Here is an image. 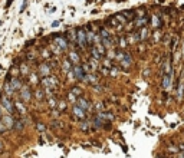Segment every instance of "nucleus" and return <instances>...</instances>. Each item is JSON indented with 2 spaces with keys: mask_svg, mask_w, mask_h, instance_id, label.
<instances>
[{
  "mask_svg": "<svg viewBox=\"0 0 184 158\" xmlns=\"http://www.w3.org/2000/svg\"><path fill=\"white\" fill-rule=\"evenodd\" d=\"M76 43L79 45V48H85L86 45H88V40H86V33L83 29H78L76 32Z\"/></svg>",
  "mask_w": 184,
  "mask_h": 158,
  "instance_id": "f257e3e1",
  "label": "nucleus"
},
{
  "mask_svg": "<svg viewBox=\"0 0 184 158\" xmlns=\"http://www.w3.org/2000/svg\"><path fill=\"white\" fill-rule=\"evenodd\" d=\"M2 105H3V108L9 112V115H12L13 114V112H14V106H13V104H12V101L9 99V98H3L2 99Z\"/></svg>",
  "mask_w": 184,
  "mask_h": 158,
  "instance_id": "f03ea898",
  "label": "nucleus"
},
{
  "mask_svg": "<svg viewBox=\"0 0 184 158\" xmlns=\"http://www.w3.org/2000/svg\"><path fill=\"white\" fill-rule=\"evenodd\" d=\"M72 72L75 73V78H76V79L83 81V78H85V72H83V69H82V65H75V66L72 68Z\"/></svg>",
  "mask_w": 184,
  "mask_h": 158,
  "instance_id": "7ed1b4c3",
  "label": "nucleus"
},
{
  "mask_svg": "<svg viewBox=\"0 0 184 158\" xmlns=\"http://www.w3.org/2000/svg\"><path fill=\"white\" fill-rule=\"evenodd\" d=\"M20 95H22V99L25 101V102H29L30 98H32V94H30V89L28 86H23L20 89Z\"/></svg>",
  "mask_w": 184,
  "mask_h": 158,
  "instance_id": "20e7f679",
  "label": "nucleus"
},
{
  "mask_svg": "<svg viewBox=\"0 0 184 158\" xmlns=\"http://www.w3.org/2000/svg\"><path fill=\"white\" fill-rule=\"evenodd\" d=\"M68 39H66V36H58L56 37V46H59L62 50H65L66 48H68Z\"/></svg>",
  "mask_w": 184,
  "mask_h": 158,
  "instance_id": "39448f33",
  "label": "nucleus"
},
{
  "mask_svg": "<svg viewBox=\"0 0 184 158\" xmlns=\"http://www.w3.org/2000/svg\"><path fill=\"white\" fill-rule=\"evenodd\" d=\"M161 66H163V72H164L166 75H170V73H171V59H170V58H166Z\"/></svg>",
  "mask_w": 184,
  "mask_h": 158,
  "instance_id": "423d86ee",
  "label": "nucleus"
},
{
  "mask_svg": "<svg viewBox=\"0 0 184 158\" xmlns=\"http://www.w3.org/2000/svg\"><path fill=\"white\" fill-rule=\"evenodd\" d=\"M137 36H138V42H144L148 37V29L147 28H141L140 32H137Z\"/></svg>",
  "mask_w": 184,
  "mask_h": 158,
  "instance_id": "0eeeda50",
  "label": "nucleus"
},
{
  "mask_svg": "<svg viewBox=\"0 0 184 158\" xmlns=\"http://www.w3.org/2000/svg\"><path fill=\"white\" fill-rule=\"evenodd\" d=\"M72 112H74V115H75L76 118H79V119H83V118H85V109H82V108H79V106H74Z\"/></svg>",
  "mask_w": 184,
  "mask_h": 158,
  "instance_id": "6e6552de",
  "label": "nucleus"
},
{
  "mask_svg": "<svg viewBox=\"0 0 184 158\" xmlns=\"http://www.w3.org/2000/svg\"><path fill=\"white\" fill-rule=\"evenodd\" d=\"M147 23H148V16H145V17H140V19H137V22H135V28L138 29V28H145L147 26Z\"/></svg>",
  "mask_w": 184,
  "mask_h": 158,
  "instance_id": "1a4fd4ad",
  "label": "nucleus"
},
{
  "mask_svg": "<svg viewBox=\"0 0 184 158\" xmlns=\"http://www.w3.org/2000/svg\"><path fill=\"white\" fill-rule=\"evenodd\" d=\"M69 62L74 63V65H79V62H81L79 55L76 52H71V53H69Z\"/></svg>",
  "mask_w": 184,
  "mask_h": 158,
  "instance_id": "9d476101",
  "label": "nucleus"
},
{
  "mask_svg": "<svg viewBox=\"0 0 184 158\" xmlns=\"http://www.w3.org/2000/svg\"><path fill=\"white\" fill-rule=\"evenodd\" d=\"M161 85H163L164 89H170V85H171V76H170V75H164V76H163V81H161Z\"/></svg>",
  "mask_w": 184,
  "mask_h": 158,
  "instance_id": "9b49d317",
  "label": "nucleus"
},
{
  "mask_svg": "<svg viewBox=\"0 0 184 158\" xmlns=\"http://www.w3.org/2000/svg\"><path fill=\"white\" fill-rule=\"evenodd\" d=\"M9 83H10V86L13 88V91H14V89H22V83H20V81H19L17 78H12V79L9 81Z\"/></svg>",
  "mask_w": 184,
  "mask_h": 158,
  "instance_id": "f8f14e48",
  "label": "nucleus"
},
{
  "mask_svg": "<svg viewBox=\"0 0 184 158\" xmlns=\"http://www.w3.org/2000/svg\"><path fill=\"white\" fill-rule=\"evenodd\" d=\"M121 60H122V65H124L125 68L132 63V59H131V55H129V53H124V58H122Z\"/></svg>",
  "mask_w": 184,
  "mask_h": 158,
  "instance_id": "ddd939ff",
  "label": "nucleus"
},
{
  "mask_svg": "<svg viewBox=\"0 0 184 158\" xmlns=\"http://www.w3.org/2000/svg\"><path fill=\"white\" fill-rule=\"evenodd\" d=\"M3 122H5V127H6V128H12V127H13V124H14V121H13L12 115L5 117V118H3Z\"/></svg>",
  "mask_w": 184,
  "mask_h": 158,
  "instance_id": "4468645a",
  "label": "nucleus"
},
{
  "mask_svg": "<svg viewBox=\"0 0 184 158\" xmlns=\"http://www.w3.org/2000/svg\"><path fill=\"white\" fill-rule=\"evenodd\" d=\"M122 14L125 16L127 22H132V20H135V12H132V10H129V12H122Z\"/></svg>",
  "mask_w": 184,
  "mask_h": 158,
  "instance_id": "2eb2a0df",
  "label": "nucleus"
},
{
  "mask_svg": "<svg viewBox=\"0 0 184 158\" xmlns=\"http://www.w3.org/2000/svg\"><path fill=\"white\" fill-rule=\"evenodd\" d=\"M49 72H51L49 65H42V66H40V75H42L43 78H46V75H48Z\"/></svg>",
  "mask_w": 184,
  "mask_h": 158,
  "instance_id": "dca6fc26",
  "label": "nucleus"
},
{
  "mask_svg": "<svg viewBox=\"0 0 184 158\" xmlns=\"http://www.w3.org/2000/svg\"><path fill=\"white\" fill-rule=\"evenodd\" d=\"M78 106L82 108V109H88L89 105H88V101L83 99V98H78Z\"/></svg>",
  "mask_w": 184,
  "mask_h": 158,
  "instance_id": "f3484780",
  "label": "nucleus"
},
{
  "mask_svg": "<svg viewBox=\"0 0 184 158\" xmlns=\"http://www.w3.org/2000/svg\"><path fill=\"white\" fill-rule=\"evenodd\" d=\"M91 55H92V58H94L95 60H99V59H101V55L98 53V50H97L95 46H91Z\"/></svg>",
  "mask_w": 184,
  "mask_h": 158,
  "instance_id": "a211bd4d",
  "label": "nucleus"
},
{
  "mask_svg": "<svg viewBox=\"0 0 184 158\" xmlns=\"http://www.w3.org/2000/svg\"><path fill=\"white\" fill-rule=\"evenodd\" d=\"M151 23H152V26H154L155 29H158L161 25H163V22L158 19V16H152V22H151Z\"/></svg>",
  "mask_w": 184,
  "mask_h": 158,
  "instance_id": "6ab92c4d",
  "label": "nucleus"
},
{
  "mask_svg": "<svg viewBox=\"0 0 184 158\" xmlns=\"http://www.w3.org/2000/svg\"><path fill=\"white\" fill-rule=\"evenodd\" d=\"M101 45H104V48L106 49V48H111L112 46V40H111V37H106V39H102V42H101Z\"/></svg>",
  "mask_w": 184,
  "mask_h": 158,
  "instance_id": "aec40b11",
  "label": "nucleus"
},
{
  "mask_svg": "<svg viewBox=\"0 0 184 158\" xmlns=\"http://www.w3.org/2000/svg\"><path fill=\"white\" fill-rule=\"evenodd\" d=\"M71 69H72V63L69 62V59H66V60L63 62V71H65V72H69Z\"/></svg>",
  "mask_w": 184,
  "mask_h": 158,
  "instance_id": "412c9836",
  "label": "nucleus"
},
{
  "mask_svg": "<svg viewBox=\"0 0 184 158\" xmlns=\"http://www.w3.org/2000/svg\"><path fill=\"white\" fill-rule=\"evenodd\" d=\"M127 45H128L127 37H125V36H121V37H120V48L124 49V48H127Z\"/></svg>",
  "mask_w": 184,
  "mask_h": 158,
  "instance_id": "4be33fe9",
  "label": "nucleus"
},
{
  "mask_svg": "<svg viewBox=\"0 0 184 158\" xmlns=\"http://www.w3.org/2000/svg\"><path fill=\"white\" fill-rule=\"evenodd\" d=\"M95 48H97V50H98V53H99L101 56H102V55H105V52H106V49L104 48V45H101V43H99V45H97V46H95Z\"/></svg>",
  "mask_w": 184,
  "mask_h": 158,
  "instance_id": "5701e85b",
  "label": "nucleus"
},
{
  "mask_svg": "<svg viewBox=\"0 0 184 158\" xmlns=\"http://www.w3.org/2000/svg\"><path fill=\"white\" fill-rule=\"evenodd\" d=\"M114 17L117 19L118 22H121V23H125V22H127V19H125V16H124L122 13H118V14H115Z\"/></svg>",
  "mask_w": 184,
  "mask_h": 158,
  "instance_id": "b1692460",
  "label": "nucleus"
},
{
  "mask_svg": "<svg viewBox=\"0 0 184 158\" xmlns=\"http://www.w3.org/2000/svg\"><path fill=\"white\" fill-rule=\"evenodd\" d=\"M5 92H7V95H12V94H13V88L10 86L9 81H7V82H6V85H5Z\"/></svg>",
  "mask_w": 184,
  "mask_h": 158,
  "instance_id": "393cba45",
  "label": "nucleus"
},
{
  "mask_svg": "<svg viewBox=\"0 0 184 158\" xmlns=\"http://www.w3.org/2000/svg\"><path fill=\"white\" fill-rule=\"evenodd\" d=\"M99 36H101L102 39H106V37H109V33H108V30H106V29L101 28V30H99Z\"/></svg>",
  "mask_w": 184,
  "mask_h": 158,
  "instance_id": "a878e982",
  "label": "nucleus"
},
{
  "mask_svg": "<svg viewBox=\"0 0 184 158\" xmlns=\"http://www.w3.org/2000/svg\"><path fill=\"white\" fill-rule=\"evenodd\" d=\"M106 26H117V19H115V17L108 19L106 20Z\"/></svg>",
  "mask_w": 184,
  "mask_h": 158,
  "instance_id": "bb28decb",
  "label": "nucleus"
},
{
  "mask_svg": "<svg viewBox=\"0 0 184 158\" xmlns=\"http://www.w3.org/2000/svg\"><path fill=\"white\" fill-rule=\"evenodd\" d=\"M23 127H25V125H23V122H22V121H14V125H13V128H14V129H22Z\"/></svg>",
  "mask_w": 184,
  "mask_h": 158,
  "instance_id": "cd10ccee",
  "label": "nucleus"
},
{
  "mask_svg": "<svg viewBox=\"0 0 184 158\" xmlns=\"http://www.w3.org/2000/svg\"><path fill=\"white\" fill-rule=\"evenodd\" d=\"M82 69H83V72H85L86 75H88V73H89L91 71H92V69H91V66H89L88 63H85V65H82Z\"/></svg>",
  "mask_w": 184,
  "mask_h": 158,
  "instance_id": "c85d7f7f",
  "label": "nucleus"
},
{
  "mask_svg": "<svg viewBox=\"0 0 184 158\" xmlns=\"http://www.w3.org/2000/svg\"><path fill=\"white\" fill-rule=\"evenodd\" d=\"M183 89H184V85H183V82L178 85V99H181V96H183Z\"/></svg>",
  "mask_w": 184,
  "mask_h": 158,
  "instance_id": "c756f323",
  "label": "nucleus"
},
{
  "mask_svg": "<svg viewBox=\"0 0 184 158\" xmlns=\"http://www.w3.org/2000/svg\"><path fill=\"white\" fill-rule=\"evenodd\" d=\"M177 42H178V37H177V36H174V37H173V40H171V48H173V49H175V46H177Z\"/></svg>",
  "mask_w": 184,
  "mask_h": 158,
  "instance_id": "7c9ffc66",
  "label": "nucleus"
},
{
  "mask_svg": "<svg viewBox=\"0 0 184 158\" xmlns=\"http://www.w3.org/2000/svg\"><path fill=\"white\" fill-rule=\"evenodd\" d=\"M71 92H72V94H74V95H75V96H79V94H81V89H79V88H76V86H75V88H74V89H72V91H71Z\"/></svg>",
  "mask_w": 184,
  "mask_h": 158,
  "instance_id": "2f4dec72",
  "label": "nucleus"
},
{
  "mask_svg": "<svg viewBox=\"0 0 184 158\" xmlns=\"http://www.w3.org/2000/svg\"><path fill=\"white\" fill-rule=\"evenodd\" d=\"M111 75H115V76H117V75H118V68L112 66V68H111Z\"/></svg>",
  "mask_w": 184,
  "mask_h": 158,
  "instance_id": "473e14b6",
  "label": "nucleus"
},
{
  "mask_svg": "<svg viewBox=\"0 0 184 158\" xmlns=\"http://www.w3.org/2000/svg\"><path fill=\"white\" fill-rule=\"evenodd\" d=\"M68 99H71V102H75V99H76V96L72 94V92H69L68 94Z\"/></svg>",
  "mask_w": 184,
  "mask_h": 158,
  "instance_id": "72a5a7b5",
  "label": "nucleus"
},
{
  "mask_svg": "<svg viewBox=\"0 0 184 158\" xmlns=\"http://www.w3.org/2000/svg\"><path fill=\"white\" fill-rule=\"evenodd\" d=\"M81 128H82L83 131H88V128H89V127H88V122H82V124H81Z\"/></svg>",
  "mask_w": 184,
  "mask_h": 158,
  "instance_id": "f704fd0d",
  "label": "nucleus"
},
{
  "mask_svg": "<svg viewBox=\"0 0 184 158\" xmlns=\"http://www.w3.org/2000/svg\"><path fill=\"white\" fill-rule=\"evenodd\" d=\"M49 105H51V106H55V105H56V101H55V98H49Z\"/></svg>",
  "mask_w": 184,
  "mask_h": 158,
  "instance_id": "c9c22d12",
  "label": "nucleus"
},
{
  "mask_svg": "<svg viewBox=\"0 0 184 158\" xmlns=\"http://www.w3.org/2000/svg\"><path fill=\"white\" fill-rule=\"evenodd\" d=\"M16 108H19V109H20V111H22V114H23V112H26V111H25V108H23V106H22V105H20V104H19V102H17V104H16Z\"/></svg>",
  "mask_w": 184,
  "mask_h": 158,
  "instance_id": "e433bc0d",
  "label": "nucleus"
},
{
  "mask_svg": "<svg viewBox=\"0 0 184 158\" xmlns=\"http://www.w3.org/2000/svg\"><path fill=\"white\" fill-rule=\"evenodd\" d=\"M36 96H37L39 99H42V98H43V92H42V91H37V92H36Z\"/></svg>",
  "mask_w": 184,
  "mask_h": 158,
  "instance_id": "4c0bfd02",
  "label": "nucleus"
},
{
  "mask_svg": "<svg viewBox=\"0 0 184 158\" xmlns=\"http://www.w3.org/2000/svg\"><path fill=\"white\" fill-rule=\"evenodd\" d=\"M37 129H39V131H43V129H45V125L39 124V125H37Z\"/></svg>",
  "mask_w": 184,
  "mask_h": 158,
  "instance_id": "58836bf2",
  "label": "nucleus"
},
{
  "mask_svg": "<svg viewBox=\"0 0 184 158\" xmlns=\"http://www.w3.org/2000/svg\"><path fill=\"white\" fill-rule=\"evenodd\" d=\"M12 3H13V0H7V5H6V9H7V7H9V6H10Z\"/></svg>",
  "mask_w": 184,
  "mask_h": 158,
  "instance_id": "ea45409f",
  "label": "nucleus"
},
{
  "mask_svg": "<svg viewBox=\"0 0 184 158\" xmlns=\"http://www.w3.org/2000/svg\"><path fill=\"white\" fill-rule=\"evenodd\" d=\"M2 151H3V142L0 141V152H2Z\"/></svg>",
  "mask_w": 184,
  "mask_h": 158,
  "instance_id": "a19ab883",
  "label": "nucleus"
},
{
  "mask_svg": "<svg viewBox=\"0 0 184 158\" xmlns=\"http://www.w3.org/2000/svg\"><path fill=\"white\" fill-rule=\"evenodd\" d=\"M181 158H184V152H183V154H181Z\"/></svg>",
  "mask_w": 184,
  "mask_h": 158,
  "instance_id": "79ce46f5",
  "label": "nucleus"
},
{
  "mask_svg": "<svg viewBox=\"0 0 184 158\" xmlns=\"http://www.w3.org/2000/svg\"><path fill=\"white\" fill-rule=\"evenodd\" d=\"M0 25H2V20H0Z\"/></svg>",
  "mask_w": 184,
  "mask_h": 158,
  "instance_id": "37998d69",
  "label": "nucleus"
}]
</instances>
